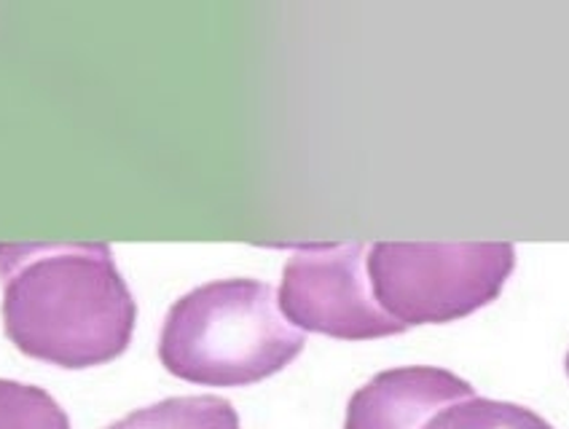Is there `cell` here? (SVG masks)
Wrapping results in <instances>:
<instances>
[{"label":"cell","mask_w":569,"mask_h":429,"mask_svg":"<svg viewBox=\"0 0 569 429\" xmlns=\"http://www.w3.org/2000/svg\"><path fill=\"white\" fill-rule=\"evenodd\" d=\"M0 279L22 355L79 370L127 352L138 309L108 245H0Z\"/></svg>","instance_id":"cell-1"},{"label":"cell","mask_w":569,"mask_h":429,"mask_svg":"<svg viewBox=\"0 0 569 429\" xmlns=\"http://www.w3.org/2000/svg\"><path fill=\"white\" fill-rule=\"evenodd\" d=\"M307 338L256 279H221L180 298L159 338L161 366L202 387H248L280 373Z\"/></svg>","instance_id":"cell-2"},{"label":"cell","mask_w":569,"mask_h":429,"mask_svg":"<svg viewBox=\"0 0 569 429\" xmlns=\"http://www.w3.org/2000/svg\"><path fill=\"white\" fill-rule=\"evenodd\" d=\"M516 266L513 245L368 247L373 298L400 325L451 322L500 296Z\"/></svg>","instance_id":"cell-3"},{"label":"cell","mask_w":569,"mask_h":429,"mask_svg":"<svg viewBox=\"0 0 569 429\" xmlns=\"http://www.w3.org/2000/svg\"><path fill=\"white\" fill-rule=\"evenodd\" d=\"M366 245H315L296 250L282 271L277 301L301 333H322L341 341H371L403 333L373 298Z\"/></svg>","instance_id":"cell-4"},{"label":"cell","mask_w":569,"mask_h":429,"mask_svg":"<svg viewBox=\"0 0 569 429\" xmlns=\"http://www.w3.org/2000/svg\"><path fill=\"white\" fill-rule=\"evenodd\" d=\"M473 395V387L451 370L392 368L352 395L345 429H422L446 406Z\"/></svg>","instance_id":"cell-5"},{"label":"cell","mask_w":569,"mask_h":429,"mask_svg":"<svg viewBox=\"0 0 569 429\" xmlns=\"http://www.w3.org/2000/svg\"><path fill=\"white\" fill-rule=\"evenodd\" d=\"M108 429H239V416L229 400L202 395L161 400L129 413Z\"/></svg>","instance_id":"cell-6"},{"label":"cell","mask_w":569,"mask_h":429,"mask_svg":"<svg viewBox=\"0 0 569 429\" xmlns=\"http://www.w3.org/2000/svg\"><path fill=\"white\" fill-rule=\"evenodd\" d=\"M422 429H553L542 416L516 402L468 398L446 406Z\"/></svg>","instance_id":"cell-7"},{"label":"cell","mask_w":569,"mask_h":429,"mask_svg":"<svg viewBox=\"0 0 569 429\" xmlns=\"http://www.w3.org/2000/svg\"><path fill=\"white\" fill-rule=\"evenodd\" d=\"M0 429H70V419L41 387L0 379Z\"/></svg>","instance_id":"cell-8"},{"label":"cell","mask_w":569,"mask_h":429,"mask_svg":"<svg viewBox=\"0 0 569 429\" xmlns=\"http://www.w3.org/2000/svg\"><path fill=\"white\" fill-rule=\"evenodd\" d=\"M567 373H569V355H567Z\"/></svg>","instance_id":"cell-9"}]
</instances>
